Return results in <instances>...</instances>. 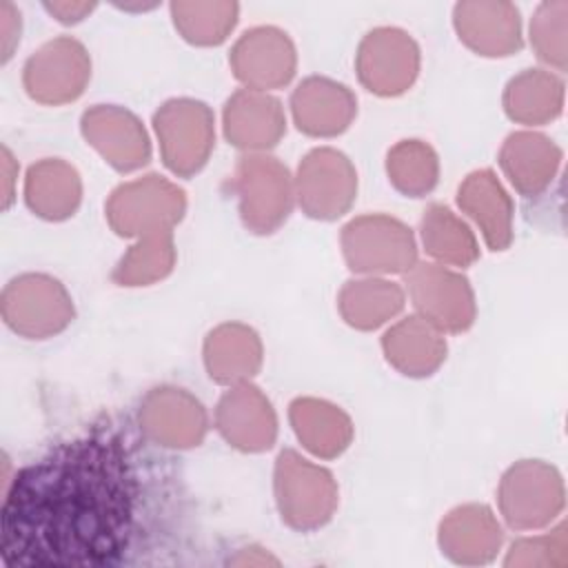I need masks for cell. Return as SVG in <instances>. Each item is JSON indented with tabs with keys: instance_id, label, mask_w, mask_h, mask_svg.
Wrapping results in <instances>:
<instances>
[{
	"instance_id": "1",
	"label": "cell",
	"mask_w": 568,
	"mask_h": 568,
	"mask_svg": "<svg viewBox=\"0 0 568 568\" xmlns=\"http://www.w3.org/2000/svg\"><path fill=\"white\" fill-rule=\"evenodd\" d=\"M135 475L115 433L58 444L22 468L2 501L4 566H106L131 544Z\"/></svg>"
},
{
	"instance_id": "11",
	"label": "cell",
	"mask_w": 568,
	"mask_h": 568,
	"mask_svg": "<svg viewBox=\"0 0 568 568\" xmlns=\"http://www.w3.org/2000/svg\"><path fill=\"white\" fill-rule=\"evenodd\" d=\"M91 78V60L87 49L73 38H55L44 42L24 62L22 82L27 93L40 104H67L82 95Z\"/></svg>"
},
{
	"instance_id": "30",
	"label": "cell",
	"mask_w": 568,
	"mask_h": 568,
	"mask_svg": "<svg viewBox=\"0 0 568 568\" xmlns=\"http://www.w3.org/2000/svg\"><path fill=\"white\" fill-rule=\"evenodd\" d=\"M390 184L406 197L428 195L439 180V158L424 140H402L386 155Z\"/></svg>"
},
{
	"instance_id": "14",
	"label": "cell",
	"mask_w": 568,
	"mask_h": 568,
	"mask_svg": "<svg viewBox=\"0 0 568 568\" xmlns=\"http://www.w3.org/2000/svg\"><path fill=\"white\" fill-rule=\"evenodd\" d=\"M84 140L120 173L144 166L151 158L149 135L142 122L115 104H95L82 113Z\"/></svg>"
},
{
	"instance_id": "20",
	"label": "cell",
	"mask_w": 568,
	"mask_h": 568,
	"mask_svg": "<svg viewBox=\"0 0 568 568\" xmlns=\"http://www.w3.org/2000/svg\"><path fill=\"white\" fill-rule=\"evenodd\" d=\"M453 20L459 40L479 55L501 58L521 47L519 11L508 2H459Z\"/></svg>"
},
{
	"instance_id": "6",
	"label": "cell",
	"mask_w": 568,
	"mask_h": 568,
	"mask_svg": "<svg viewBox=\"0 0 568 568\" xmlns=\"http://www.w3.org/2000/svg\"><path fill=\"white\" fill-rule=\"evenodd\" d=\"M4 324L27 337L47 339L73 322V300L60 280L44 273L13 277L0 297Z\"/></svg>"
},
{
	"instance_id": "9",
	"label": "cell",
	"mask_w": 568,
	"mask_h": 568,
	"mask_svg": "<svg viewBox=\"0 0 568 568\" xmlns=\"http://www.w3.org/2000/svg\"><path fill=\"white\" fill-rule=\"evenodd\" d=\"M302 211L315 220L344 215L357 195V171L337 149L320 146L308 151L293 180Z\"/></svg>"
},
{
	"instance_id": "5",
	"label": "cell",
	"mask_w": 568,
	"mask_h": 568,
	"mask_svg": "<svg viewBox=\"0 0 568 568\" xmlns=\"http://www.w3.org/2000/svg\"><path fill=\"white\" fill-rule=\"evenodd\" d=\"M342 253L348 268L362 275L408 273L417 264L413 231L384 213L353 217L342 229Z\"/></svg>"
},
{
	"instance_id": "22",
	"label": "cell",
	"mask_w": 568,
	"mask_h": 568,
	"mask_svg": "<svg viewBox=\"0 0 568 568\" xmlns=\"http://www.w3.org/2000/svg\"><path fill=\"white\" fill-rule=\"evenodd\" d=\"M382 348L388 364L408 377L433 375L446 359L442 331L422 315H408L393 324L382 337Z\"/></svg>"
},
{
	"instance_id": "33",
	"label": "cell",
	"mask_w": 568,
	"mask_h": 568,
	"mask_svg": "<svg viewBox=\"0 0 568 568\" xmlns=\"http://www.w3.org/2000/svg\"><path fill=\"white\" fill-rule=\"evenodd\" d=\"M566 2H544L530 22L537 55L559 71L566 69Z\"/></svg>"
},
{
	"instance_id": "21",
	"label": "cell",
	"mask_w": 568,
	"mask_h": 568,
	"mask_svg": "<svg viewBox=\"0 0 568 568\" xmlns=\"http://www.w3.org/2000/svg\"><path fill=\"white\" fill-rule=\"evenodd\" d=\"M459 209L479 226L488 248L504 251L513 242V200L490 169L466 175L457 191Z\"/></svg>"
},
{
	"instance_id": "29",
	"label": "cell",
	"mask_w": 568,
	"mask_h": 568,
	"mask_svg": "<svg viewBox=\"0 0 568 568\" xmlns=\"http://www.w3.org/2000/svg\"><path fill=\"white\" fill-rule=\"evenodd\" d=\"M422 242L426 253L444 266H470L479 257V244L470 226L444 204L424 211Z\"/></svg>"
},
{
	"instance_id": "37",
	"label": "cell",
	"mask_w": 568,
	"mask_h": 568,
	"mask_svg": "<svg viewBox=\"0 0 568 568\" xmlns=\"http://www.w3.org/2000/svg\"><path fill=\"white\" fill-rule=\"evenodd\" d=\"M2 175H4V202L2 204L7 209L13 200V182H16V175H18V166H16L7 146L2 149Z\"/></svg>"
},
{
	"instance_id": "17",
	"label": "cell",
	"mask_w": 568,
	"mask_h": 568,
	"mask_svg": "<svg viewBox=\"0 0 568 568\" xmlns=\"http://www.w3.org/2000/svg\"><path fill=\"white\" fill-rule=\"evenodd\" d=\"M291 111L302 133L313 138H333L346 131L353 122L357 100L346 84L311 75L293 91Z\"/></svg>"
},
{
	"instance_id": "8",
	"label": "cell",
	"mask_w": 568,
	"mask_h": 568,
	"mask_svg": "<svg viewBox=\"0 0 568 568\" xmlns=\"http://www.w3.org/2000/svg\"><path fill=\"white\" fill-rule=\"evenodd\" d=\"M213 124V111L191 98L169 100L155 111L153 126L169 171L189 178L206 164L215 146Z\"/></svg>"
},
{
	"instance_id": "24",
	"label": "cell",
	"mask_w": 568,
	"mask_h": 568,
	"mask_svg": "<svg viewBox=\"0 0 568 568\" xmlns=\"http://www.w3.org/2000/svg\"><path fill=\"white\" fill-rule=\"evenodd\" d=\"M204 366L217 384L248 382L262 366L257 333L240 322L220 324L204 339Z\"/></svg>"
},
{
	"instance_id": "2",
	"label": "cell",
	"mask_w": 568,
	"mask_h": 568,
	"mask_svg": "<svg viewBox=\"0 0 568 568\" xmlns=\"http://www.w3.org/2000/svg\"><path fill=\"white\" fill-rule=\"evenodd\" d=\"M231 191L237 197L244 226L260 235L277 231L291 215L295 200L288 169L266 153H246L237 160Z\"/></svg>"
},
{
	"instance_id": "13",
	"label": "cell",
	"mask_w": 568,
	"mask_h": 568,
	"mask_svg": "<svg viewBox=\"0 0 568 568\" xmlns=\"http://www.w3.org/2000/svg\"><path fill=\"white\" fill-rule=\"evenodd\" d=\"M146 439L164 448H191L206 435V410L191 393L178 386L151 388L138 413Z\"/></svg>"
},
{
	"instance_id": "31",
	"label": "cell",
	"mask_w": 568,
	"mask_h": 568,
	"mask_svg": "<svg viewBox=\"0 0 568 568\" xmlns=\"http://www.w3.org/2000/svg\"><path fill=\"white\" fill-rule=\"evenodd\" d=\"M175 264L173 233H158L135 240L113 268V282L120 286H146L164 280Z\"/></svg>"
},
{
	"instance_id": "3",
	"label": "cell",
	"mask_w": 568,
	"mask_h": 568,
	"mask_svg": "<svg viewBox=\"0 0 568 568\" xmlns=\"http://www.w3.org/2000/svg\"><path fill=\"white\" fill-rule=\"evenodd\" d=\"M273 479L277 510L291 528L308 532L331 521L339 497L337 484L324 466L286 448L275 462Z\"/></svg>"
},
{
	"instance_id": "36",
	"label": "cell",
	"mask_w": 568,
	"mask_h": 568,
	"mask_svg": "<svg viewBox=\"0 0 568 568\" xmlns=\"http://www.w3.org/2000/svg\"><path fill=\"white\" fill-rule=\"evenodd\" d=\"M93 7H95L93 2H47L44 4V9L51 11L64 24L82 20L87 13L93 11Z\"/></svg>"
},
{
	"instance_id": "35",
	"label": "cell",
	"mask_w": 568,
	"mask_h": 568,
	"mask_svg": "<svg viewBox=\"0 0 568 568\" xmlns=\"http://www.w3.org/2000/svg\"><path fill=\"white\" fill-rule=\"evenodd\" d=\"M0 18H2V62H7L13 53V47L20 40V11L11 2H2Z\"/></svg>"
},
{
	"instance_id": "4",
	"label": "cell",
	"mask_w": 568,
	"mask_h": 568,
	"mask_svg": "<svg viewBox=\"0 0 568 568\" xmlns=\"http://www.w3.org/2000/svg\"><path fill=\"white\" fill-rule=\"evenodd\" d=\"M184 211V191L155 173L120 184L106 202V220L111 229L122 237L135 240L173 233V226L182 220Z\"/></svg>"
},
{
	"instance_id": "12",
	"label": "cell",
	"mask_w": 568,
	"mask_h": 568,
	"mask_svg": "<svg viewBox=\"0 0 568 568\" xmlns=\"http://www.w3.org/2000/svg\"><path fill=\"white\" fill-rule=\"evenodd\" d=\"M359 82L375 95H399L419 73V49L415 40L395 27H379L357 49Z\"/></svg>"
},
{
	"instance_id": "15",
	"label": "cell",
	"mask_w": 568,
	"mask_h": 568,
	"mask_svg": "<svg viewBox=\"0 0 568 568\" xmlns=\"http://www.w3.org/2000/svg\"><path fill=\"white\" fill-rule=\"evenodd\" d=\"M231 69L246 89L268 91L291 82L297 58L291 38L275 27L246 31L231 49Z\"/></svg>"
},
{
	"instance_id": "26",
	"label": "cell",
	"mask_w": 568,
	"mask_h": 568,
	"mask_svg": "<svg viewBox=\"0 0 568 568\" xmlns=\"http://www.w3.org/2000/svg\"><path fill=\"white\" fill-rule=\"evenodd\" d=\"M288 417L302 446L322 459L342 455L353 439L348 415L326 399L297 397L288 406Z\"/></svg>"
},
{
	"instance_id": "23",
	"label": "cell",
	"mask_w": 568,
	"mask_h": 568,
	"mask_svg": "<svg viewBox=\"0 0 568 568\" xmlns=\"http://www.w3.org/2000/svg\"><path fill=\"white\" fill-rule=\"evenodd\" d=\"M559 146L535 131L510 133L499 151V164L510 184L521 195H539L546 191L559 169Z\"/></svg>"
},
{
	"instance_id": "10",
	"label": "cell",
	"mask_w": 568,
	"mask_h": 568,
	"mask_svg": "<svg viewBox=\"0 0 568 568\" xmlns=\"http://www.w3.org/2000/svg\"><path fill=\"white\" fill-rule=\"evenodd\" d=\"M408 297L442 333H462L475 322V293L468 280L444 264H415L406 277Z\"/></svg>"
},
{
	"instance_id": "27",
	"label": "cell",
	"mask_w": 568,
	"mask_h": 568,
	"mask_svg": "<svg viewBox=\"0 0 568 568\" xmlns=\"http://www.w3.org/2000/svg\"><path fill=\"white\" fill-rule=\"evenodd\" d=\"M404 288L377 275L348 280L337 297L344 322L359 331L379 328L404 308Z\"/></svg>"
},
{
	"instance_id": "32",
	"label": "cell",
	"mask_w": 568,
	"mask_h": 568,
	"mask_svg": "<svg viewBox=\"0 0 568 568\" xmlns=\"http://www.w3.org/2000/svg\"><path fill=\"white\" fill-rule=\"evenodd\" d=\"M175 29L184 40L202 47L220 44L237 20L235 2H173L171 4Z\"/></svg>"
},
{
	"instance_id": "16",
	"label": "cell",
	"mask_w": 568,
	"mask_h": 568,
	"mask_svg": "<svg viewBox=\"0 0 568 568\" xmlns=\"http://www.w3.org/2000/svg\"><path fill=\"white\" fill-rule=\"evenodd\" d=\"M220 435L244 453H262L275 444L277 417L268 397L253 384H233L217 402Z\"/></svg>"
},
{
	"instance_id": "18",
	"label": "cell",
	"mask_w": 568,
	"mask_h": 568,
	"mask_svg": "<svg viewBox=\"0 0 568 568\" xmlns=\"http://www.w3.org/2000/svg\"><path fill=\"white\" fill-rule=\"evenodd\" d=\"M437 541L442 552L462 566H481L495 559L504 532L488 506L466 504L453 508L442 521Z\"/></svg>"
},
{
	"instance_id": "19",
	"label": "cell",
	"mask_w": 568,
	"mask_h": 568,
	"mask_svg": "<svg viewBox=\"0 0 568 568\" xmlns=\"http://www.w3.org/2000/svg\"><path fill=\"white\" fill-rule=\"evenodd\" d=\"M284 131V109L266 91L240 89L224 104V135L237 149L262 153L277 144Z\"/></svg>"
},
{
	"instance_id": "28",
	"label": "cell",
	"mask_w": 568,
	"mask_h": 568,
	"mask_svg": "<svg viewBox=\"0 0 568 568\" xmlns=\"http://www.w3.org/2000/svg\"><path fill=\"white\" fill-rule=\"evenodd\" d=\"M561 106L564 82L544 69H526L506 84L504 109L519 124H546L561 113Z\"/></svg>"
},
{
	"instance_id": "34",
	"label": "cell",
	"mask_w": 568,
	"mask_h": 568,
	"mask_svg": "<svg viewBox=\"0 0 568 568\" xmlns=\"http://www.w3.org/2000/svg\"><path fill=\"white\" fill-rule=\"evenodd\" d=\"M566 526H557L548 535L537 537H524L517 539L506 559L504 566H517V568H530V566H566L568 552H566Z\"/></svg>"
},
{
	"instance_id": "7",
	"label": "cell",
	"mask_w": 568,
	"mask_h": 568,
	"mask_svg": "<svg viewBox=\"0 0 568 568\" xmlns=\"http://www.w3.org/2000/svg\"><path fill=\"white\" fill-rule=\"evenodd\" d=\"M501 517L515 530L548 526L564 508V481L557 468L539 459L513 464L497 490Z\"/></svg>"
},
{
	"instance_id": "25",
	"label": "cell",
	"mask_w": 568,
	"mask_h": 568,
	"mask_svg": "<svg viewBox=\"0 0 568 568\" xmlns=\"http://www.w3.org/2000/svg\"><path fill=\"white\" fill-rule=\"evenodd\" d=\"M82 200V180L75 166L60 158H44L29 166L24 202L42 220L60 222L75 213Z\"/></svg>"
}]
</instances>
